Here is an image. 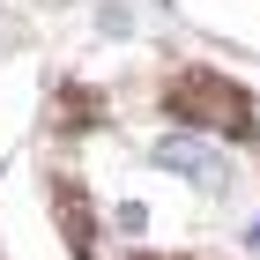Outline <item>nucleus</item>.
I'll return each mask as SVG.
<instances>
[{"mask_svg": "<svg viewBox=\"0 0 260 260\" xmlns=\"http://www.w3.org/2000/svg\"><path fill=\"white\" fill-rule=\"evenodd\" d=\"M156 156L171 164V171H193V179H216V156H208V149H201V141H164Z\"/></svg>", "mask_w": 260, "mask_h": 260, "instance_id": "nucleus-1", "label": "nucleus"}, {"mask_svg": "<svg viewBox=\"0 0 260 260\" xmlns=\"http://www.w3.org/2000/svg\"><path fill=\"white\" fill-rule=\"evenodd\" d=\"M253 245H260V223H253Z\"/></svg>", "mask_w": 260, "mask_h": 260, "instance_id": "nucleus-2", "label": "nucleus"}]
</instances>
